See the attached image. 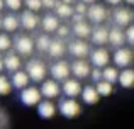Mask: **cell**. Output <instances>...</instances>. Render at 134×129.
Returning <instances> with one entry per match:
<instances>
[{"label":"cell","mask_w":134,"mask_h":129,"mask_svg":"<svg viewBox=\"0 0 134 129\" xmlns=\"http://www.w3.org/2000/svg\"><path fill=\"white\" fill-rule=\"evenodd\" d=\"M3 27V17H0V29Z\"/></svg>","instance_id":"cell-44"},{"label":"cell","mask_w":134,"mask_h":129,"mask_svg":"<svg viewBox=\"0 0 134 129\" xmlns=\"http://www.w3.org/2000/svg\"><path fill=\"white\" fill-rule=\"evenodd\" d=\"M19 19H20V24H22V27L26 31H34L37 27V24H39V19H37L36 12H32V10H24Z\"/></svg>","instance_id":"cell-14"},{"label":"cell","mask_w":134,"mask_h":129,"mask_svg":"<svg viewBox=\"0 0 134 129\" xmlns=\"http://www.w3.org/2000/svg\"><path fill=\"white\" fill-rule=\"evenodd\" d=\"M19 24H20V19H17V17L12 15V14H9V15L3 17V29H5L7 32H14V31H17Z\"/></svg>","instance_id":"cell-26"},{"label":"cell","mask_w":134,"mask_h":129,"mask_svg":"<svg viewBox=\"0 0 134 129\" xmlns=\"http://www.w3.org/2000/svg\"><path fill=\"white\" fill-rule=\"evenodd\" d=\"M88 12V7H87V3L83 2H78L75 5V14H80V15H85V14Z\"/></svg>","instance_id":"cell-35"},{"label":"cell","mask_w":134,"mask_h":129,"mask_svg":"<svg viewBox=\"0 0 134 129\" xmlns=\"http://www.w3.org/2000/svg\"><path fill=\"white\" fill-rule=\"evenodd\" d=\"M80 2H83V3H90V5H93L97 0H80Z\"/></svg>","instance_id":"cell-40"},{"label":"cell","mask_w":134,"mask_h":129,"mask_svg":"<svg viewBox=\"0 0 134 129\" xmlns=\"http://www.w3.org/2000/svg\"><path fill=\"white\" fill-rule=\"evenodd\" d=\"M126 39H127L129 44L134 46V26H129L127 29H126Z\"/></svg>","instance_id":"cell-36"},{"label":"cell","mask_w":134,"mask_h":129,"mask_svg":"<svg viewBox=\"0 0 134 129\" xmlns=\"http://www.w3.org/2000/svg\"><path fill=\"white\" fill-rule=\"evenodd\" d=\"M14 46H15V49H17V53H19V54H22V56H29V54H32L34 48H36V43H34L29 36L20 34V36L15 37Z\"/></svg>","instance_id":"cell-6"},{"label":"cell","mask_w":134,"mask_h":129,"mask_svg":"<svg viewBox=\"0 0 134 129\" xmlns=\"http://www.w3.org/2000/svg\"><path fill=\"white\" fill-rule=\"evenodd\" d=\"M41 24H43V29L46 31V32H54V31H58V27H59L58 15L48 14V15H44V17H43Z\"/></svg>","instance_id":"cell-23"},{"label":"cell","mask_w":134,"mask_h":129,"mask_svg":"<svg viewBox=\"0 0 134 129\" xmlns=\"http://www.w3.org/2000/svg\"><path fill=\"white\" fill-rule=\"evenodd\" d=\"M20 102L27 107H34L39 105L43 102V93H41V88L37 87H27L20 92Z\"/></svg>","instance_id":"cell-3"},{"label":"cell","mask_w":134,"mask_h":129,"mask_svg":"<svg viewBox=\"0 0 134 129\" xmlns=\"http://www.w3.org/2000/svg\"><path fill=\"white\" fill-rule=\"evenodd\" d=\"M68 51L70 54L76 58V60H85L87 54H92L90 53V46L85 43V39H76V41H71L68 44Z\"/></svg>","instance_id":"cell-7"},{"label":"cell","mask_w":134,"mask_h":129,"mask_svg":"<svg viewBox=\"0 0 134 129\" xmlns=\"http://www.w3.org/2000/svg\"><path fill=\"white\" fill-rule=\"evenodd\" d=\"M68 49V48L65 46V43H63V39H54L51 43V46H49V51H48V54L51 58H61L63 54H65V51Z\"/></svg>","instance_id":"cell-22"},{"label":"cell","mask_w":134,"mask_h":129,"mask_svg":"<svg viewBox=\"0 0 134 129\" xmlns=\"http://www.w3.org/2000/svg\"><path fill=\"white\" fill-rule=\"evenodd\" d=\"M114 20H115V26L119 27H129L131 22L134 20V14L127 7H119L114 12Z\"/></svg>","instance_id":"cell-8"},{"label":"cell","mask_w":134,"mask_h":129,"mask_svg":"<svg viewBox=\"0 0 134 129\" xmlns=\"http://www.w3.org/2000/svg\"><path fill=\"white\" fill-rule=\"evenodd\" d=\"M61 92L65 93L68 99H75V97L82 95L83 88H82V83H80L76 78H68L66 82H63V85H61Z\"/></svg>","instance_id":"cell-9"},{"label":"cell","mask_w":134,"mask_h":129,"mask_svg":"<svg viewBox=\"0 0 134 129\" xmlns=\"http://www.w3.org/2000/svg\"><path fill=\"white\" fill-rule=\"evenodd\" d=\"M3 5H5V0H0V10L3 9Z\"/></svg>","instance_id":"cell-43"},{"label":"cell","mask_w":134,"mask_h":129,"mask_svg":"<svg viewBox=\"0 0 134 129\" xmlns=\"http://www.w3.org/2000/svg\"><path fill=\"white\" fill-rule=\"evenodd\" d=\"M58 110H59V114H61L63 117H66V119H75V117L82 112V105H80L75 99H68V97H66V99L59 100Z\"/></svg>","instance_id":"cell-1"},{"label":"cell","mask_w":134,"mask_h":129,"mask_svg":"<svg viewBox=\"0 0 134 129\" xmlns=\"http://www.w3.org/2000/svg\"><path fill=\"white\" fill-rule=\"evenodd\" d=\"M92 43L97 46H104L109 43V29L104 26H97L92 32Z\"/></svg>","instance_id":"cell-16"},{"label":"cell","mask_w":134,"mask_h":129,"mask_svg":"<svg viewBox=\"0 0 134 129\" xmlns=\"http://www.w3.org/2000/svg\"><path fill=\"white\" fill-rule=\"evenodd\" d=\"M70 71H71V66L63 60L53 63L51 68H49V73H51L53 80H56V82H66L70 76Z\"/></svg>","instance_id":"cell-4"},{"label":"cell","mask_w":134,"mask_h":129,"mask_svg":"<svg viewBox=\"0 0 134 129\" xmlns=\"http://www.w3.org/2000/svg\"><path fill=\"white\" fill-rule=\"evenodd\" d=\"M107 3H110V5H119V3L122 2V0H105Z\"/></svg>","instance_id":"cell-39"},{"label":"cell","mask_w":134,"mask_h":129,"mask_svg":"<svg viewBox=\"0 0 134 129\" xmlns=\"http://www.w3.org/2000/svg\"><path fill=\"white\" fill-rule=\"evenodd\" d=\"M26 71L32 82H44L48 70H46V65L41 60H31L26 65Z\"/></svg>","instance_id":"cell-2"},{"label":"cell","mask_w":134,"mask_h":129,"mask_svg":"<svg viewBox=\"0 0 134 129\" xmlns=\"http://www.w3.org/2000/svg\"><path fill=\"white\" fill-rule=\"evenodd\" d=\"M124 41H127V39H126V32L119 26L112 27V29L109 31V43H110L112 46H115L119 49V48H122Z\"/></svg>","instance_id":"cell-15"},{"label":"cell","mask_w":134,"mask_h":129,"mask_svg":"<svg viewBox=\"0 0 134 129\" xmlns=\"http://www.w3.org/2000/svg\"><path fill=\"white\" fill-rule=\"evenodd\" d=\"M109 60H110V54H109V51L105 48H97L90 54V61L95 68H105L109 65Z\"/></svg>","instance_id":"cell-10"},{"label":"cell","mask_w":134,"mask_h":129,"mask_svg":"<svg viewBox=\"0 0 134 129\" xmlns=\"http://www.w3.org/2000/svg\"><path fill=\"white\" fill-rule=\"evenodd\" d=\"M98 99H100V95H98V92H97V88H95V87H92V85L83 87L82 100L87 104V105H93V104H97Z\"/></svg>","instance_id":"cell-18"},{"label":"cell","mask_w":134,"mask_h":129,"mask_svg":"<svg viewBox=\"0 0 134 129\" xmlns=\"http://www.w3.org/2000/svg\"><path fill=\"white\" fill-rule=\"evenodd\" d=\"M3 63H5V70H9V71H12V73H15V71H19L20 70V58L17 56V54H14V53H9L5 58H3Z\"/></svg>","instance_id":"cell-24"},{"label":"cell","mask_w":134,"mask_h":129,"mask_svg":"<svg viewBox=\"0 0 134 129\" xmlns=\"http://www.w3.org/2000/svg\"><path fill=\"white\" fill-rule=\"evenodd\" d=\"M12 48V39H10L9 34L2 32L0 34V51H9Z\"/></svg>","instance_id":"cell-31"},{"label":"cell","mask_w":134,"mask_h":129,"mask_svg":"<svg viewBox=\"0 0 134 129\" xmlns=\"http://www.w3.org/2000/svg\"><path fill=\"white\" fill-rule=\"evenodd\" d=\"M134 61V51L129 49V48H119V49H115L114 53V63L115 66H119V68H129V66L132 65Z\"/></svg>","instance_id":"cell-5"},{"label":"cell","mask_w":134,"mask_h":129,"mask_svg":"<svg viewBox=\"0 0 134 129\" xmlns=\"http://www.w3.org/2000/svg\"><path fill=\"white\" fill-rule=\"evenodd\" d=\"M24 3H26L27 10H32V12H37L41 10V7H44L43 0H24Z\"/></svg>","instance_id":"cell-32"},{"label":"cell","mask_w":134,"mask_h":129,"mask_svg":"<svg viewBox=\"0 0 134 129\" xmlns=\"http://www.w3.org/2000/svg\"><path fill=\"white\" fill-rule=\"evenodd\" d=\"M54 12H56V15H58L59 19H68V17L75 15V9H73L71 5H68V3H63V2H58Z\"/></svg>","instance_id":"cell-25"},{"label":"cell","mask_w":134,"mask_h":129,"mask_svg":"<svg viewBox=\"0 0 134 129\" xmlns=\"http://www.w3.org/2000/svg\"><path fill=\"white\" fill-rule=\"evenodd\" d=\"M127 3H131V5H134V0H126Z\"/></svg>","instance_id":"cell-45"},{"label":"cell","mask_w":134,"mask_h":129,"mask_svg":"<svg viewBox=\"0 0 134 129\" xmlns=\"http://www.w3.org/2000/svg\"><path fill=\"white\" fill-rule=\"evenodd\" d=\"M56 34H58V37H59V39L66 37V36L70 34V29H68V26H59V27H58V31H56Z\"/></svg>","instance_id":"cell-37"},{"label":"cell","mask_w":134,"mask_h":129,"mask_svg":"<svg viewBox=\"0 0 134 129\" xmlns=\"http://www.w3.org/2000/svg\"><path fill=\"white\" fill-rule=\"evenodd\" d=\"M37 114L43 119H51L56 114V105L51 102V100H43V102L37 105Z\"/></svg>","instance_id":"cell-17"},{"label":"cell","mask_w":134,"mask_h":129,"mask_svg":"<svg viewBox=\"0 0 134 129\" xmlns=\"http://www.w3.org/2000/svg\"><path fill=\"white\" fill-rule=\"evenodd\" d=\"M71 73L76 76V78H87V76L92 75L90 63L85 61V60H75L71 63Z\"/></svg>","instance_id":"cell-13"},{"label":"cell","mask_w":134,"mask_h":129,"mask_svg":"<svg viewBox=\"0 0 134 129\" xmlns=\"http://www.w3.org/2000/svg\"><path fill=\"white\" fill-rule=\"evenodd\" d=\"M132 51H134V49H132Z\"/></svg>","instance_id":"cell-46"},{"label":"cell","mask_w":134,"mask_h":129,"mask_svg":"<svg viewBox=\"0 0 134 129\" xmlns=\"http://www.w3.org/2000/svg\"><path fill=\"white\" fill-rule=\"evenodd\" d=\"M51 43H53V39H49L48 34H39V36H37V39H36V49L41 51V53H44V51L48 53Z\"/></svg>","instance_id":"cell-27"},{"label":"cell","mask_w":134,"mask_h":129,"mask_svg":"<svg viewBox=\"0 0 134 129\" xmlns=\"http://www.w3.org/2000/svg\"><path fill=\"white\" fill-rule=\"evenodd\" d=\"M43 5L46 7V9H56L58 0H43Z\"/></svg>","instance_id":"cell-38"},{"label":"cell","mask_w":134,"mask_h":129,"mask_svg":"<svg viewBox=\"0 0 134 129\" xmlns=\"http://www.w3.org/2000/svg\"><path fill=\"white\" fill-rule=\"evenodd\" d=\"M92 80H93V82H102V80H104V70H100V68H93L92 70Z\"/></svg>","instance_id":"cell-33"},{"label":"cell","mask_w":134,"mask_h":129,"mask_svg":"<svg viewBox=\"0 0 134 129\" xmlns=\"http://www.w3.org/2000/svg\"><path fill=\"white\" fill-rule=\"evenodd\" d=\"M5 5L10 10H20L22 7V0H5Z\"/></svg>","instance_id":"cell-34"},{"label":"cell","mask_w":134,"mask_h":129,"mask_svg":"<svg viewBox=\"0 0 134 129\" xmlns=\"http://www.w3.org/2000/svg\"><path fill=\"white\" fill-rule=\"evenodd\" d=\"M73 32H75V36L78 37V39H87V37H92L93 29L90 27V24H87L85 20H83V22L73 24Z\"/></svg>","instance_id":"cell-20"},{"label":"cell","mask_w":134,"mask_h":129,"mask_svg":"<svg viewBox=\"0 0 134 129\" xmlns=\"http://www.w3.org/2000/svg\"><path fill=\"white\" fill-rule=\"evenodd\" d=\"M61 2H63V3H68V5H71V3L75 2V0H61Z\"/></svg>","instance_id":"cell-42"},{"label":"cell","mask_w":134,"mask_h":129,"mask_svg":"<svg viewBox=\"0 0 134 129\" xmlns=\"http://www.w3.org/2000/svg\"><path fill=\"white\" fill-rule=\"evenodd\" d=\"M95 88H97V92H98V95H100V97H107V95H110V93L114 92V87H112V83L105 82V80L98 82Z\"/></svg>","instance_id":"cell-29"},{"label":"cell","mask_w":134,"mask_h":129,"mask_svg":"<svg viewBox=\"0 0 134 129\" xmlns=\"http://www.w3.org/2000/svg\"><path fill=\"white\" fill-rule=\"evenodd\" d=\"M41 93H43V97L46 100L56 99L61 93V87L58 85L56 80H44L43 85H41Z\"/></svg>","instance_id":"cell-11"},{"label":"cell","mask_w":134,"mask_h":129,"mask_svg":"<svg viewBox=\"0 0 134 129\" xmlns=\"http://www.w3.org/2000/svg\"><path fill=\"white\" fill-rule=\"evenodd\" d=\"M29 75H27V71H15L12 73V85L14 88H19V90H24L27 88V85H29Z\"/></svg>","instance_id":"cell-19"},{"label":"cell","mask_w":134,"mask_h":129,"mask_svg":"<svg viewBox=\"0 0 134 129\" xmlns=\"http://www.w3.org/2000/svg\"><path fill=\"white\" fill-rule=\"evenodd\" d=\"M12 88H14L12 80H9L5 75H0V95H9Z\"/></svg>","instance_id":"cell-30"},{"label":"cell","mask_w":134,"mask_h":129,"mask_svg":"<svg viewBox=\"0 0 134 129\" xmlns=\"http://www.w3.org/2000/svg\"><path fill=\"white\" fill-rule=\"evenodd\" d=\"M119 75H121V71H117L115 66H105L104 68V80L109 82V83H112V85H114L115 82H119Z\"/></svg>","instance_id":"cell-28"},{"label":"cell","mask_w":134,"mask_h":129,"mask_svg":"<svg viewBox=\"0 0 134 129\" xmlns=\"http://www.w3.org/2000/svg\"><path fill=\"white\" fill-rule=\"evenodd\" d=\"M119 83L122 88H132L134 87V70L132 68H124L119 75Z\"/></svg>","instance_id":"cell-21"},{"label":"cell","mask_w":134,"mask_h":129,"mask_svg":"<svg viewBox=\"0 0 134 129\" xmlns=\"http://www.w3.org/2000/svg\"><path fill=\"white\" fill-rule=\"evenodd\" d=\"M3 68H5V63H3V60L0 58V73H2V70H3Z\"/></svg>","instance_id":"cell-41"},{"label":"cell","mask_w":134,"mask_h":129,"mask_svg":"<svg viewBox=\"0 0 134 129\" xmlns=\"http://www.w3.org/2000/svg\"><path fill=\"white\" fill-rule=\"evenodd\" d=\"M87 17H88L93 24H102L105 19H107V10H105V7L100 5V3H93V5L88 7Z\"/></svg>","instance_id":"cell-12"}]
</instances>
